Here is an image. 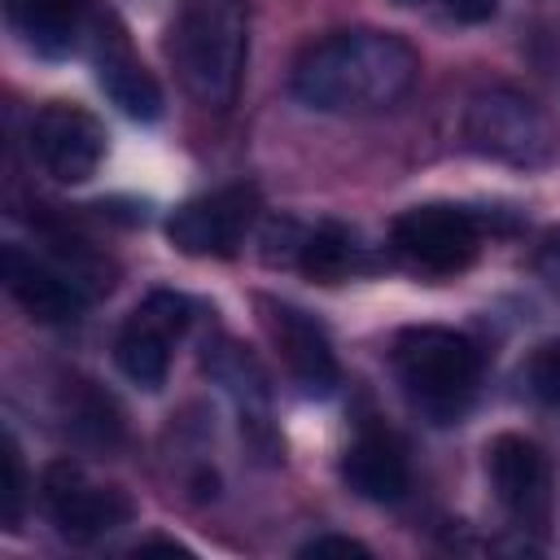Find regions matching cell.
Listing matches in <instances>:
<instances>
[{"mask_svg":"<svg viewBox=\"0 0 560 560\" xmlns=\"http://www.w3.org/2000/svg\"><path fill=\"white\" fill-rule=\"evenodd\" d=\"M420 57L389 31H332L302 48L289 88L319 114H381L407 101Z\"/></svg>","mask_w":560,"mask_h":560,"instance_id":"1","label":"cell"},{"mask_svg":"<svg viewBox=\"0 0 560 560\" xmlns=\"http://www.w3.org/2000/svg\"><path fill=\"white\" fill-rule=\"evenodd\" d=\"M166 52L197 105L228 109L249 61V0H184L171 22Z\"/></svg>","mask_w":560,"mask_h":560,"instance_id":"2","label":"cell"},{"mask_svg":"<svg viewBox=\"0 0 560 560\" xmlns=\"http://www.w3.org/2000/svg\"><path fill=\"white\" fill-rule=\"evenodd\" d=\"M394 376L402 398L433 424H455L481 385V350L472 337L438 324L402 328L394 341Z\"/></svg>","mask_w":560,"mask_h":560,"instance_id":"3","label":"cell"},{"mask_svg":"<svg viewBox=\"0 0 560 560\" xmlns=\"http://www.w3.org/2000/svg\"><path fill=\"white\" fill-rule=\"evenodd\" d=\"M464 144L477 158L534 171L556 158V127L547 109L516 88H481L464 105Z\"/></svg>","mask_w":560,"mask_h":560,"instance_id":"4","label":"cell"},{"mask_svg":"<svg viewBox=\"0 0 560 560\" xmlns=\"http://www.w3.org/2000/svg\"><path fill=\"white\" fill-rule=\"evenodd\" d=\"M39 503L48 512V521L57 525L61 538L70 542H92L114 534L118 525L131 521V494L122 486L96 481L83 464L74 459H52L39 477Z\"/></svg>","mask_w":560,"mask_h":560,"instance_id":"5","label":"cell"},{"mask_svg":"<svg viewBox=\"0 0 560 560\" xmlns=\"http://www.w3.org/2000/svg\"><path fill=\"white\" fill-rule=\"evenodd\" d=\"M394 254L424 276H455L477 258L481 245V219L464 206H411L389 223Z\"/></svg>","mask_w":560,"mask_h":560,"instance_id":"6","label":"cell"},{"mask_svg":"<svg viewBox=\"0 0 560 560\" xmlns=\"http://www.w3.org/2000/svg\"><path fill=\"white\" fill-rule=\"evenodd\" d=\"M258 219V188L254 184H228L214 192H201L171 210L166 236L179 254L192 258H232L245 232Z\"/></svg>","mask_w":560,"mask_h":560,"instance_id":"7","label":"cell"},{"mask_svg":"<svg viewBox=\"0 0 560 560\" xmlns=\"http://www.w3.org/2000/svg\"><path fill=\"white\" fill-rule=\"evenodd\" d=\"M26 144H31V158L39 162V171L52 175L57 184H83L105 162L101 118L83 105H66V101H48L44 109H35V118L26 127Z\"/></svg>","mask_w":560,"mask_h":560,"instance_id":"8","label":"cell"},{"mask_svg":"<svg viewBox=\"0 0 560 560\" xmlns=\"http://www.w3.org/2000/svg\"><path fill=\"white\" fill-rule=\"evenodd\" d=\"M201 372L232 398L245 438L267 459H276L280 442H276V424H271V385H267L262 363L249 354V346H241L236 337H210L201 346Z\"/></svg>","mask_w":560,"mask_h":560,"instance_id":"9","label":"cell"},{"mask_svg":"<svg viewBox=\"0 0 560 560\" xmlns=\"http://www.w3.org/2000/svg\"><path fill=\"white\" fill-rule=\"evenodd\" d=\"M258 311H262V324H267L271 341L280 346V359H284L289 376L298 381V389L311 398H328L341 385V363L332 354L328 332L306 311L276 302V298H258Z\"/></svg>","mask_w":560,"mask_h":560,"instance_id":"10","label":"cell"},{"mask_svg":"<svg viewBox=\"0 0 560 560\" xmlns=\"http://www.w3.org/2000/svg\"><path fill=\"white\" fill-rule=\"evenodd\" d=\"M0 267H4V289L9 298L39 324H70L88 311L92 293L57 262L39 258L35 249H22V245H4L0 249Z\"/></svg>","mask_w":560,"mask_h":560,"instance_id":"11","label":"cell"},{"mask_svg":"<svg viewBox=\"0 0 560 560\" xmlns=\"http://www.w3.org/2000/svg\"><path fill=\"white\" fill-rule=\"evenodd\" d=\"M486 468L508 516L521 525H542L551 508V459L542 455V446L521 433H499L486 446Z\"/></svg>","mask_w":560,"mask_h":560,"instance_id":"12","label":"cell"},{"mask_svg":"<svg viewBox=\"0 0 560 560\" xmlns=\"http://www.w3.org/2000/svg\"><path fill=\"white\" fill-rule=\"evenodd\" d=\"M92 66H96V83L101 92L136 122H153L162 114V88L158 79L144 70V61L131 52L127 35L114 22L96 26V48H92Z\"/></svg>","mask_w":560,"mask_h":560,"instance_id":"13","label":"cell"},{"mask_svg":"<svg viewBox=\"0 0 560 560\" xmlns=\"http://www.w3.org/2000/svg\"><path fill=\"white\" fill-rule=\"evenodd\" d=\"M341 481L368 503H398L411 486V468L394 438L359 433L341 455Z\"/></svg>","mask_w":560,"mask_h":560,"instance_id":"14","label":"cell"},{"mask_svg":"<svg viewBox=\"0 0 560 560\" xmlns=\"http://www.w3.org/2000/svg\"><path fill=\"white\" fill-rule=\"evenodd\" d=\"M9 26L39 57H66L83 26V0H4Z\"/></svg>","mask_w":560,"mask_h":560,"instance_id":"15","label":"cell"},{"mask_svg":"<svg viewBox=\"0 0 560 560\" xmlns=\"http://www.w3.org/2000/svg\"><path fill=\"white\" fill-rule=\"evenodd\" d=\"M359 267H363V245H359V236L346 223L324 219V223L306 228L302 254H298V271L302 276H311L319 284H341Z\"/></svg>","mask_w":560,"mask_h":560,"instance_id":"16","label":"cell"},{"mask_svg":"<svg viewBox=\"0 0 560 560\" xmlns=\"http://www.w3.org/2000/svg\"><path fill=\"white\" fill-rule=\"evenodd\" d=\"M171 341H175L171 332H162L158 324H149L144 315L131 311V319L114 337V359L127 381H136L144 389H162L166 368H171Z\"/></svg>","mask_w":560,"mask_h":560,"instance_id":"17","label":"cell"},{"mask_svg":"<svg viewBox=\"0 0 560 560\" xmlns=\"http://www.w3.org/2000/svg\"><path fill=\"white\" fill-rule=\"evenodd\" d=\"M70 433L83 442V446H96V451H109L118 438H122V416L114 407V398L105 389H96L92 381H79L70 389Z\"/></svg>","mask_w":560,"mask_h":560,"instance_id":"18","label":"cell"},{"mask_svg":"<svg viewBox=\"0 0 560 560\" xmlns=\"http://www.w3.org/2000/svg\"><path fill=\"white\" fill-rule=\"evenodd\" d=\"M22 508H26V464H22L18 438L4 433V490H0V512H4V525L9 529H18Z\"/></svg>","mask_w":560,"mask_h":560,"instance_id":"19","label":"cell"},{"mask_svg":"<svg viewBox=\"0 0 560 560\" xmlns=\"http://www.w3.org/2000/svg\"><path fill=\"white\" fill-rule=\"evenodd\" d=\"M136 315H144L149 324H158L162 332H171V337H179L188 324H192V302L184 298V293H171V289H158V293H149L140 306H136Z\"/></svg>","mask_w":560,"mask_h":560,"instance_id":"20","label":"cell"},{"mask_svg":"<svg viewBox=\"0 0 560 560\" xmlns=\"http://www.w3.org/2000/svg\"><path fill=\"white\" fill-rule=\"evenodd\" d=\"M302 236H306V228L298 219H271L262 228V262L267 267H298Z\"/></svg>","mask_w":560,"mask_h":560,"instance_id":"21","label":"cell"},{"mask_svg":"<svg viewBox=\"0 0 560 560\" xmlns=\"http://www.w3.org/2000/svg\"><path fill=\"white\" fill-rule=\"evenodd\" d=\"M525 381H529V389H534L547 407L560 411V337L534 350V359H529V368H525Z\"/></svg>","mask_w":560,"mask_h":560,"instance_id":"22","label":"cell"},{"mask_svg":"<svg viewBox=\"0 0 560 560\" xmlns=\"http://www.w3.org/2000/svg\"><path fill=\"white\" fill-rule=\"evenodd\" d=\"M402 9H424V13H438L442 22H459V26H477V22H490L499 0H394Z\"/></svg>","mask_w":560,"mask_h":560,"instance_id":"23","label":"cell"},{"mask_svg":"<svg viewBox=\"0 0 560 560\" xmlns=\"http://www.w3.org/2000/svg\"><path fill=\"white\" fill-rule=\"evenodd\" d=\"M298 556H368V547L359 538H346V534H315L311 542L298 547Z\"/></svg>","mask_w":560,"mask_h":560,"instance_id":"24","label":"cell"},{"mask_svg":"<svg viewBox=\"0 0 560 560\" xmlns=\"http://www.w3.org/2000/svg\"><path fill=\"white\" fill-rule=\"evenodd\" d=\"M538 267H542V276H547L551 284H560V236H551V241H547V249H542Z\"/></svg>","mask_w":560,"mask_h":560,"instance_id":"25","label":"cell"},{"mask_svg":"<svg viewBox=\"0 0 560 560\" xmlns=\"http://www.w3.org/2000/svg\"><path fill=\"white\" fill-rule=\"evenodd\" d=\"M149 551H171V556H188V547H184V542H175V538H144V542L136 547V556H149Z\"/></svg>","mask_w":560,"mask_h":560,"instance_id":"26","label":"cell"}]
</instances>
